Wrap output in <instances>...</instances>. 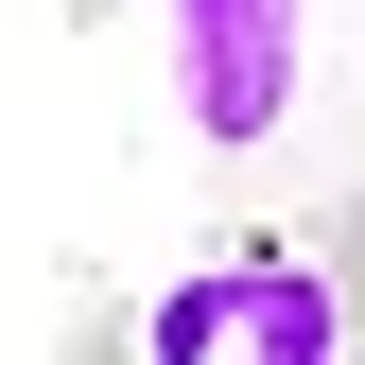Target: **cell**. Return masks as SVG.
<instances>
[{
	"label": "cell",
	"mask_w": 365,
	"mask_h": 365,
	"mask_svg": "<svg viewBox=\"0 0 365 365\" xmlns=\"http://www.w3.org/2000/svg\"><path fill=\"white\" fill-rule=\"evenodd\" d=\"M331 244H348V261H365V192H348V209H331Z\"/></svg>",
	"instance_id": "obj_3"
},
{
	"label": "cell",
	"mask_w": 365,
	"mask_h": 365,
	"mask_svg": "<svg viewBox=\"0 0 365 365\" xmlns=\"http://www.w3.org/2000/svg\"><path fill=\"white\" fill-rule=\"evenodd\" d=\"M157 365H348L365 348V296H331L313 261H209L140 313Z\"/></svg>",
	"instance_id": "obj_1"
},
{
	"label": "cell",
	"mask_w": 365,
	"mask_h": 365,
	"mask_svg": "<svg viewBox=\"0 0 365 365\" xmlns=\"http://www.w3.org/2000/svg\"><path fill=\"white\" fill-rule=\"evenodd\" d=\"M174 18V105H192V140H279L296 122V70H313V0H157Z\"/></svg>",
	"instance_id": "obj_2"
}]
</instances>
